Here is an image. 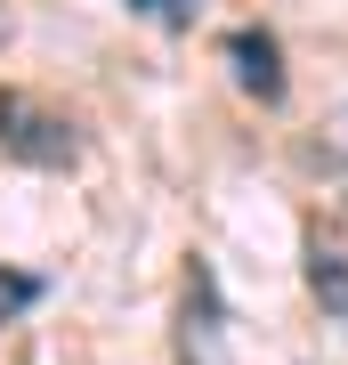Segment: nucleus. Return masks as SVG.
<instances>
[{
    "mask_svg": "<svg viewBox=\"0 0 348 365\" xmlns=\"http://www.w3.org/2000/svg\"><path fill=\"white\" fill-rule=\"evenodd\" d=\"M0 146H9V155H25V163H41V170H57V163L81 155L73 122H65L57 106L25 98V90H0Z\"/></svg>",
    "mask_w": 348,
    "mask_h": 365,
    "instance_id": "obj_1",
    "label": "nucleus"
},
{
    "mask_svg": "<svg viewBox=\"0 0 348 365\" xmlns=\"http://www.w3.org/2000/svg\"><path fill=\"white\" fill-rule=\"evenodd\" d=\"M308 292L324 300L332 325H348V252L332 244V235H316V244H308Z\"/></svg>",
    "mask_w": 348,
    "mask_h": 365,
    "instance_id": "obj_2",
    "label": "nucleus"
},
{
    "mask_svg": "<svg viewBox=\"0 0 348 365\" xmlns=\"http://www.w3.org/2000/svg\"><path fill=\"white\" fill-rule=\"evenodd\" d=\"M138 9H146V16H162V25H186L194 0H138Z\"/></svg>",
    "mask_w": 348,
    "mask_h": 365,
    "instance_id": "obj_5",
    "label": "nucleus"
},
{
    "mask_svg": "<svg viewBox=\"0 0 348 365\" xmlns=\"http://www.w3.org/2000/svg\"><path fill=\"white\" fill-rule=\"evenodd\" d=\"M0 25H9V9H0Z\"/></svg>",
    "mask_w": 348,
    "mask_h": 365,
    "instance_id": "obj_6",
    "label": "nucleus"
},
{
    "mask_svg": "<svg viewBox=\"0 0 348 365\" xmlns=\"http://www.w3.org/2000/svg\"><path fill=\"white\" fill-rule=\"evenodd\" d=\"M33 300H41V284H33V276H0V317L33 309Z\"/></svg>",
    "mask_w": 348,
    "mask_h": 365,
    "instance_id": "obj_4",
    "label": "nucleus"
},
{
    "mask_svg": "<svg viewBox=\"0 0 348 365\" xmlns=\"http://www.w3.org/2000/svg\"><path fill=\"white\" fill-rule=\"evenodd\" d=\"M227 57H235V73H243V90L284 98V66H275V41H268V33H235V41H227Z\"/></svg>",
    "mask_w": 348,
    "mask_h": 365,
    "instance_id": "obj_3",
    "label": "nucleus"
}]
</instances>
